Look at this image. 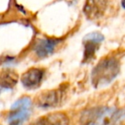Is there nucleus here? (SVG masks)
I'll use <instances>...</instances> for the list:
<instances>
[{
    "instance_id": "nucleus-1",
    "label": "nucleus",
    "mask_w": 125,
    "mask_h": 125,
    "mask_svg": "<svg viewBox=\"0 0 125 125\" xmlns=\"http://www.w3.org/2000/svg\"><path fill=\"white\" fill-rule=\"evenodd\" d=\"M125 118V111L112 107H95L83 113V125H117Z\"/></svg>"
},
{
    "instance_id": "nucleus-2",
    "label": "nucleus",
    "mask_w": 125,
    "mask_h": 125,
    "mask_svg": "<svg viewBox=\"0 0 125 125\" xmlns=\"http://www.w3.org/2000/svg\"><path fill=\"white\" fill-rule=\"evenodd\" d=\"M120 70L119 60L113 56L101 59L93 69L91 82L95 88H101L110 84L117 76Z\"/></svg>"
},
{
    "instance_id": "nucleus-3",
    "label": "nucleus",
    "mask_w": 125,
    "mask_h": 125,
    "mask_svg": "<svg viewBox=\"0 0 125 125\" xmlns=\"http://www.w3.org/2000/svg\"><path fill=\"white\" fill-rule=\"evenodd\" d=\"M31 100L27 97L19 98L12 105L8 116L9 125H21L31 114Z\"/></svg>"
},
{
    "instance_id": "nucleus-4",
    "label": "nucleus",
    "mask_w": 125,
    "mask_h": 125,
    "mask_svg": "<svg viewBox=\"0 0 125 125\" xmlns=\"http://www.w3.org/2000/svg\"><path fill=\"white\" fill-rule=\"evenodd\" d=\"M105 40L104 36L99 32H93L87 34L83 39L84 52L83 62L88 63L94 57L96 51L99 49L100 45Z\"/></svg>"
},
{
    "instance_id": "nucleus-5",
    "label": "nucleus",
    "mask_w": 125,
    "mask_h": 125,
    "mask_svg": "<svg viewBox=\"0 0 125 125\" xmlns=\"http://www.w3.org/2000/svg\"><path fill=\"white\" fill-rule=\"evenodd\" d=\"M63 96L61 89H54L43 92L36 98V105L41 108H51L58 105Z\"/></svg>"
},
{
    "instance_id": "nucleus-6",
    "label": "nucleus",
    "mask_w": 125,
    "mask_h": 125,
    "mask_svg": "<svg viewBox=\"0 0 125 125\" xmlns=\"http://www.w3.org/2000/svg\"><path fill=\"white\" fill-rule=\"evenodd\" d=\"M44 71L38 68H31L26 71L21 76V83L26 88L34 89L40 85L43 78Z\"/></svg>"
},
{
    "instance_id": "nucleus-7",
    "label": "nucleus",
    "mask_w": 125,
    "mask_h": 125,
    "mask_svg": "<svg viewBox=\"0 0 125 125\" xmlns=\"http://www.w3.org/2000/svg\"><path fill=\"white\" fill-rule=\"evenodd\" d=\"M61 42L57 39L44 38L39 40L34 46V52L39 57H46L54 52L55 47Z\"/></svg>"
},
{
    "instance_id": "nucleus-8",
    "label": "nucleus",
    "mask_w": 125,
    "mask_h": 125,
    "mask_svg": "<svg viewBox=\"0 0 125 125\" xmlns=\"http://www.w3.org/2000/svg\"><path fill=\"white\" fill-rule=\"evenodd\" d=\"M106 9V2L88 1L84 5L83 11L86 16L90 20H94L103 15Z\"/></svg>"
},
{
    "instance_id": "nucleus-9",
    "label": "nucleus",
    "mask_w": 125,
    "mask_h": 125,
    "mask_svg": "<svg viewBox=\"0 0 125 125\" xmlns=\"http://www.w3.org/2000/svg\"><path fill=\"white\" fill-rule=\"evenodd\" d=\"M31 125H69V119L64 113L55 112L38 119Z\"/></svg>"
},
{
    "instance_id": "nucleus-10",
    "label": "nucleus",
    "mask_w": 125,
    "mask_h": 125,
    "mask_svg": "<svg viewBox=\"0 0 125 125\" xmlns=\"http://www.w3.org/2000/svg\"><path fill=\"white\" fill-rule=\"evenodd\" d=\"M18 76L13 70H3L0 71V86L6 88L13 87L16 84Z\"/></svg>"
},
{
    "instance_id": "nucleus-11",
    "label": "nucleus",
    "mask_w": 125,
    "mask_h": 125,
    "mask_svg": "<svg viewBox=\"0 0 125 125\" xmlns=\"http://www.w3.org/2000/svg\"><path fill=\"white\" fill-rule=\"evenodd\" d=\"M122 6L125 9V1H123L122 2Z\"/></svg>"
}]
</instances>
